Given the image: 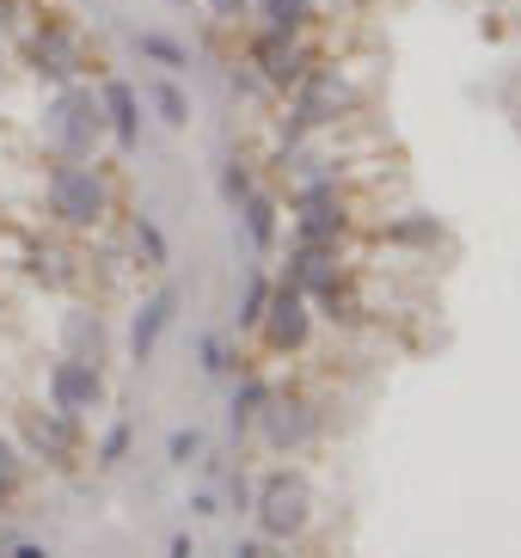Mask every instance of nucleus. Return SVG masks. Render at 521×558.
<instances>
[{
  "instance_id": "nucleus-1",
  "label": "nucleus",
  "mask_w": 521,
  "mask_h": 558,
  "mask_svg": "<svg viewBox=\"0 0 521 558\" xmlns=\"http://www.w3.org/2000/svg\"><path fill=\"white\" fill-rule=\"evenodd\" d=\"M362 111V93L350 81V68L338 62H313L307 81L282 99V123H277V148H294V142H319L326 130H343L350 117Z\"/></svg>"
},
{
  "instance_id": "nucleus-2",
  "label": "nucleus",
  "mask_w": 521,
  "mask_h": 558,
  "mask_svg": "<svg viewBox=\"0 0 521 558\" xmlns=\"http://www.w3.org/2000/svg\"><path fill=\"white\" fill-rule=\"evenodd\" d=\"M117 209V191L98 160H49L44 172V215L62 233H105Z\"/></svg>"
},
{
  "instance_id": "nucleus-3",
  "label": "nucleus",
  "mask_w": 521,
  "mask_h": 558,
  "mask_svg": "<svg viewBox=\"0 0 521 558\" xmlns=\"http://www.w3.org/2000/svg\"><path fill=\"white\" fill-rule=\"evenodd\" d=\"M19 56H25V68H32L49 93L105 74V68L93 62V50H86L81 25H68L62 13H32L25 19V25H19Z\"/></svg>"
},
{
  "instance_id": "nucleus-4",
  "label": "nucleus",
  "mask_w": 521,
  "mask_h": 558,
  "mask_svg": "<svg viewBox=\"0 0 521 558\" xmlns=\"http://www.w3.org/2000/svg\"><path fill=\"white\" fill-rule=\"evenodd\" d=\"M44 148L49 160H98L105 148V105L93 81L56 86L44 105Z\"/></svg>"
},
{
  "instance_id": "nucleus-5",
  "label": "nucleus",
  "mask_w": 521,
  "mask_h": 558,
  "mask_svg": "<svg viewBox=\"0 0 521 558\" xmlns=\"http://www.w3.org/2000/svg\"><path fill=\"white\" fill-rule=\"evenodd\" d=\"M252 522H258V541H294L307 534L313 522V492L301 473H264L258 492H252Z\"/></svg>"
},
{
  "instance_id": "nucleus-6",
  "label": "nucleus",
  "mask_w": 521,
  "mask_h": 558,
  "mask_svg": "<svg viewBox=\"0 0 521 558\" xmlns=\"http://www.w3.org/2000/svg\"><path fill=\"white\" fill-rule=\"evenodd\" d=\"M44 399H49V411L81 417V424H86V417L105 411V399H111V387H105V362L56 350V362L44 368Z\"/></svg>"
},
{
  "instance_id": "nucleus-7",
  "label": "nucleus",
  "mask_w": 521,
  "mask_h": 558,
  "mask_svg": "<svg viewBox=\"0 0 521 558\" xmlns=\"http://www.w3.org/2000/svg\"><path fill=\"white\" fill-rule=\"evenodd\" d=\"M313 62H319V56H313L307 37L258 32V25H252V37H245V68H252L264 86H270V99H289L294 86L307 81V68H313Z\"/></svg>"
},
{
  "instance_id": "nucleus-8",
  "label": "nucleus",
  "mask_w": 521,
  "mask_h": 558,
  "mask_svg": "<svg viewBox=\"0 0 521 558\" xmlns=\"http://www.w3.org/2000/svg\"><path fill=\"white\" fill-rule=\"evenodd\" d=\"M319 429H326V417H319V405H313L307 393H270V405L258 411V424H252V436H258L270 454H307L313 442H319Z\"/></svg>"
},
{
  "instance_id": "nucleus-9",
  "label": "nucleus",
  "mask_w": 521,
  "mask_h": 558,
  "mask_svg": "<svg viewBox=\"0 0 521 558\" xmlns=\"http://www.w3.org/2000/svg\"><path fill=\"white\" fill-rule=\"evenodd\" d=\"M313 326H319V313H313V301L294 289V282H270V307H264L258 319V338L270 356H301V350L313 344Z\"/></svg>"
},
{
  "instance_id": "nucleus-10",
  "label": "nucleus",
  "mask_w": 521,
  "mask_h": 558,
  "mask_svg": "<svg viewBox=\"0 0 521 558\" xmlns=\"http://www.w3.org/2000/svg\"><path fill=\"white\" fill-rule=\"evenodd\" d=\"M98 105H105V142L130 160L142 148V111H147L142 86L123 81V74H98Z\"/></svg>"
},
{
  "instance_id": "nucleus-11",
  "label": "nucleus",
  "mask_w": 521,
  "mask_h": 558,
  "mask_svg": "<svg viewBox=\"0 0 521 558\" xmlns=\"http://www.w3.org/2000/svg\"><path fill=\"white\" fill-rule=\"evenodd\" d=\"M81 417H62V411H25V424H19V436H25V448L19 454L25 460H49V466H74L81 460Z\"/></svg>"
},
{
  "instance_id": "nucleus-12",
  "label": "nucleus",
  "mask_w": 521,
  "mask_h": 558,
  "mask_svg": "<svg viewBox=\"0 0 521 558\" xmlns=\"http://www.w3.org/2000/svg\"><path fill=\"white\" fill-rule=\"evenodd\" d=\"M13 258H19V277L37 282V289H74V277H81L74 270V252L62 240H49V233H19Z\"/></svg>"
},
{
  "instance_id": "nucleus-13",
  "label": "nucleus",
  "mask_w": 521,
  "mask_h": 558,
  "mask_svg": "<svg viewBox=\"0 0 521 558\" xmlns=\"http://www.w3.org/2000/svg\"><path fill=\"white\" fill-rule=\"evenodd\" d=\"M172 319H179V289H172V282H160V289H154V295H142V307L130 313V362H135V368L154 356V344L172 331Z\"/></svg>"
},
{
  "instance_id": "nucleus-14",
  "label": "nucleus",
  "mask_w": 521,
  "mask_h": 558,
  "mask_svg": "<svg viewBox=\"0 0 521 558\" xmlns=\"http://www.w3.org/2000/svg\"><path fill=\"white\" fill-rule=\"evenodd\" d=\"M233 215H240V233H245V246L258 252V258H270V252L282 246V197L277 191H252V197L233 203Z\"/></svg>"
},
{
  "instance_id": "nucleus-15",
  "label": "nucleus",
  "mask_w": 521,
  "mask_h": 558,
  "mask_svg": "<svg viewBox=\"0 0 521 558\" xmlns=\"http://www.w3.org/2000/svg\"><path fill=\"white\" fill-rule=\"evenodd\" d=\"M380 240L399 252H436L441 240H448V228H441L429 209H405V215H392L387 228H380Z\"/></svg>"
},
{
  "instance_id": "nucleus-16",
  "label": "nucleus",
  "mask_w": 521,
  "mask_h": 558,
  "mask_svg": "<svg viewBox=\"0 0 521 558\" xmlns=\"http://www.w3.org/2000/svg\"><path fill=\"white\" fill-rule=\"evenodd\" d=\"M270 264H245V277H240V301H233V331L240 338H258V319L264 307H270Z\"/></svg>"
},
{
  "instance_id": "nucleus-17",
  "label": "nucleus",
  "mask_w": 521,
  "mask_h": 558,
  "mask_svg": "<svg viewBox=\"0 0 521 558\" xmlns=\"http://www.w3.org/2000/svg\"><path fill=\"white\" fill-rule=\"evenodd\" d=\"M270 393H277V387H270V380L258 375V368H240V380H233V399H228V424H233V436H252V424H258V411L270 405Z\"/></svg>"
},
{
  "instance_id": "nucleus-18",
  "label": "nucleus",
  "mask_w": 521,
  "mask_h": 558,
  "mask_svg": "<svg viewBox=\"0 0 521 558\" xmlns=\"http://www.w3.org/2000/svg\"><path fill=\"white\" fill-rule=\"evenodd\" d=\"M252 19H258V32L307 37L319 25V0H252Z\"/></svg>"
},
{
  "instance_id": "nucleus-19",
  "label": "nucleus",
  "mask_w": 521,
  "mask_h": 558,
  "mask_svg": "<svg viewBox=\"0 0 521 558\" xmlns=\"http://www.w3.org/2000/svg\"><path fill=\"white\" fill-rule=\"evenodd\" d=\"M123 240H130V252H135V264H142V270H166V264H172V240H166V228L154 221V215L135 209L130 228H123Z\"/></svg>"
},
{
  "instance_id": "nucleus-20",
  "label": "nucleus",
  "mask_w": 521,
  "mask_h": 558,
  "mask_svg": "<svg viewBox=\"0 0 521 558\" xmlns=\"http://www.w3.org/2000/svg\"><path fill=\"white\" fill-rule=\"evenodd\" d=\"M62 350H68V356L105 362V319H98L93 307H68L62 313Z\"/></svg>"
},
{
  "instance_id": "nucleus-21",
  "label": "nucleus",
  "mask_w": 521,
  "mask_h": 558,
  "mask_svg": "<svg viewBox=\"0 0 521 558\" xmlns=\"http://www.w3.org/2000/svg\"><path fill=\"white\" fill-rule=\"evenodd\" d=\"M147 111L160 117L166 130H184V123H191V93H184L179 86V74H160V81H147Z\"/></svg>"
},
{
  "instance_id": "nucleus-22",
  "label": "nucleus",
  "mask_w": 521,
  "mask_h": 558,
  "mask_svg": "<svg viewBox=\"0 0 521 558\" xmlns=\"http://www.w3.org/2000/svg\"><path fill=\"white\" fill-rule=\"evenodd\" d=\"M135 56L154 62L160 74H184V68H191V50H184L179 37H166V32H135Z\"/></svg>"
},
{
  "instance_id": "nucleus-23",
  "label": "nucleus",
  "mask_w": 521,
  "mask_h": 558,
  "mask_svg": "<svg viewBox=\"0 0 521 558\" xmlns=\"http://www.w3.org/2000/svg\"><path fill=\"white\" fill-rule=\"evenodd\" d=\"M215 191H221V203H240V197H252V191H258V160H252V154H228V160H221V172H215Z\"/></svg>"
},
{
  "instance_id": "nucleus-24",
  "label": "nucleus",
  "mask_w": 521,
  "mask_h": 558,
  "mask_svg": "<svg viewBox=\"0 0 521 558\" xmlns=\"http://www.w3.org/2000/svg\"><path fill=\"white\" fill-rule=\"evenodd\" d=\"M196 368H203L209 380L240 375V350H233V338H228V331H209V338L196 344Z\"/></svg>"
},
{
  "instance_id": "nucleus-25",
  "label": "nucleus",
  "mask_w": 521,
  "mask_h": 558,
  "mask_svg": "<svg viewBox=\"0 0 521 558\" xmlns=\"http://www.w3.org/2000/svg\"><path fill=\"white\" fill-rule=\"evenodd\" d=\"M130 436H135L130 417H117V424L105 429V442L93 448V466H105V473H111V466H123V454H130Z\"/></svg>"
},
{
  "instance_id": "nucleus-26",
  "label": "nucleus",
  "mask_w": 521,
  "mask_h": 558,
  "mask_svg": "<svg viewBox=\"0 0 521 558\" xmlns=\"http://www.w3.org/2000/svg\"><path fill=\"white\" fill-rule=\"evenodd\" d=\"M19 478H25V454H19V442H7V436H0V509L13 504Z\"/></svg>"
},
{
  "instance_id": "nucleus-27",
  "label": "nucleus",
  "mask_w": 521,
  "mask_h": 558,
  "mask_svg": "<svg viewBox=\"0 0 521 558\" xmlns=\"http://www.w3.org/2000/svg\"><path fill=\"white\" fill-rule=\"evenodd\" d=\"M166 460H172V466L203 460V436H196V429H172V436H166Z\"/></svg>"
},
{
  "instance_id": "nucleus-28",
  "label": "nucleus",
  "mask_w": 521,
  "mask_h": 558,
  "mask_svg": "<svg viewBox=\"0 0 521 558\" xmlns=\"http://www.w3.org/2000/svg\"><path fill=\"white\" fill-rule=\"evenodd\" d=\"M228 93H233V99H270V86H264L245 62H233V68H228Z\"/></svg>"
},
{
  "instance_id": "nucleus-29",
  "label": "nucleus",
  "mask_w": 521,
  "mask_h": 558,
  "mask_svg": "<svg viewBox=\"0 0 521 558\" xmlns=\"http://www.w3.org/2000/svg\"><path fill=\"white\" fill-rule=\"evenodd\" d=\"M203 7H209L215 25H245L252 19V0H203Z\"/></svg>"
},
{
  "instance_id": "nucleus-30",
  "label": "nucleus",
  "mask_w": 521,
  "mask_h": 558,
  "mask_svg": "<svg viewBox=\"0 0 521 558\" xmlns=\"http://www.w3.org/2000/svg\"><path fill=\"white\" fill-rule=\"evenodd\" d=\"M228 492H233V509H245V515H252V492H258V478H252V473L240 466V473L228 478Z\"/></svg>"
},
{
  "instance_id": "nucleus-31",
  "label": "nucleus",
  "mask_w": 521,
  "mask_h": 558,
  "mask_svg": "<svg viewBox=\"0 0 521 558\" xmlns=\"http://www.w3.org/2000/svg\"><path fill=\"white\" fill-rule=\"evenodd\" d=\"M25 19H32V13H25V0H0V32H7V37H19Z\"/></svg>"
},
{
  "instance_id": "nucleus-32",
  "label": "nucleus",
  "mask_w": 521,
  "mask_h": 558,
  "mask_svg": "<svg viewBox=\"0 0 521 558\" xmlns=\"http://www.w3.org/2000/svg\"><path fill=\"white\" fill-rule=\"evenodd\" d=\"M191 515H221V509H215V492H196L191 497Z\"/></svg>"
},
{
  "instance_id": "nucleus-33",
  "label": "nucleus",
  "mask_w": 521,
  "mask_h": 558,
  "mask_svg": "<svg viewBox=\"0 0 521 558\" xmlns=\"http://www.w3.org/2000/svg\"><path fill=\"white\" fill-rule=\"evenodd\" d=\"M166 558H196V546H191V534H172V546H166Z\"/></svg>"
},
{
  "instance_id": "nucleus-34",
  "label": "nucleus",
  "mask_w": 521,
  "mask_h": 558,
  "mask_svg": "<svg viewBox=\"0 0 521 558\" xmlns=\"http://www.w3.org/2000/svg\"><path fill=\"white\" fill-rule=\"evenodd\" d=\"M233 558H270V553H264V541L252 534V541H240V546H233Z\"/></svg>"
},
{
  "instance_id": "nucleus-35",
  "label": "nucleus",
  "mask_w": 521,
  "mask_h": 558,
  "mask_svg": "<svg viewBox=\"0 0 521 558\" xmlns=\"http://www.w3.org/2000/svg\"><path fill=\"white\" fill-rule=\"evenodd\" d=\"M7 558H49V553H44V546H37V541H19V546H13V553H7Z\"/></svg>"
},
{
  "instance_id": "nucleus-36",
  "label": "nucleus",
  "mask_w": 521,
  "mask_h": 558,
  "mask_svg": "<svg viewBox=\"0 0 521 558\" xmlns=\"http://www.w3.org/2000/svg\"><path fill=\"white\" fill-rule=\"evenodd\" d=\"M7 56H13V37L0 32V74H7Z\"/></svg>"
},
{
  "instance_id": "nucleus-37",
  "label": "nucleus",
  "mask_w": 521,
  "mask_h": 558,
  "mask_svg": "<svg viewBox=\"0 0 521 558\" xmlns=\"http://www.w3.org/2000/svg\"><path fill=\"white\" fill-rule=\"evenodd\" d=\"M172 7H203V0H172Z\"/></svg>"
}]
</instances>
